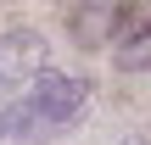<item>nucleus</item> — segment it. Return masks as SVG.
Here are the masks:
<instances>
[{
  "mask_svg": "<svg viewBox=\"0 0 151 145\" xmlns=\"http://www.w3.org/2000/svg\"><path fill=\"white\" fill-rule=\"evenodd\" d=\"M90 106V78L84 73H62V67H45L22 95H11L0 106V140L17 145H39L62 129H73Z\"/></svg>",
  "mask_w": 151,
  "mask_h": 145,
  "instance_id": "f257e3e1",
  "label": "nucleus"
},
{
  "mask_svg": "<svg viewBox=\"0 0 151 145\" xmlns=\"http://www.w3.org/2000/svg\"><path fill=\"white\" fill-rule=\"evenodd\" d=\"M146 11L151 6H112V0H95V6H67V11H62V28H67V39L84 45V50H112L129 28L146 22Z\"/></svg>",
  "mask_w": 151,
  "mask_h": 145,
  "instance_id": "f03ea898",
  "label": "nucleus"
},
{
  "mask_svg": "<svg viewBox=\"0 0 151 145\" xmlns=\"http://www.w3.org/2000/svg\"><path fill=\"white\" fill-rule=\"evenodd\" d=\"M50 61L39 28H0V95H22Z\"/></svg>",
  "mask_w": 151,
  "mask_h": 145,
  "instance_id": "7ed1b4c3",
  "label": "nucleus"
},
{
  "mask_svg": "<svg viewBox=\"0 0 151 145\" xmlns=\"http://www.w3.org/2000/svg\"><path fill=\"white\" fill-rule=\"evenodd\" d=\"M112 67L129 73V78H146V73H151V11H146L140 28H129V34L112 45Z\"/></svg>",
  "mask_w": 151,
  "mask_h": 145,
  "instance_id": "20e7f679",
  "label": "nucleus"
},
{
  "mask_svg": "<svg viewBox=\"0 0 151 145\" xmlns=\"http://www.w3.org/2000/svg\"><path fill=\"white\" fill-rule=\"evenodd\" d=\"M118 145H151V140H140V134H123V140H118Z\"/></svg>",
  "mask_w": 151,
  "mask_h": 145,
  "instance_id": "39448f33",
  "label": "nucleus"
}]
</instances>
